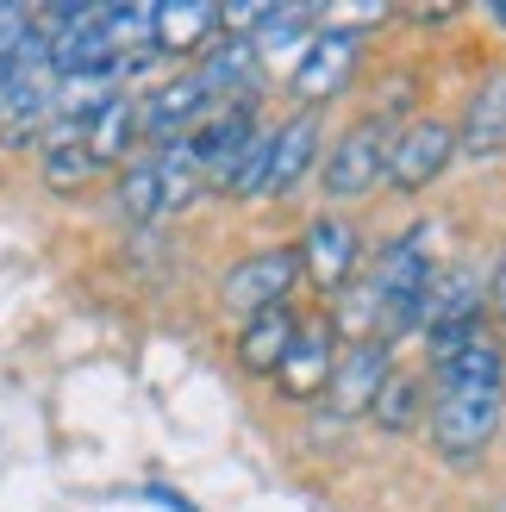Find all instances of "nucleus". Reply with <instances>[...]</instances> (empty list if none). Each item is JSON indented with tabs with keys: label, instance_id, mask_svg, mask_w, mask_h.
<instances>
[{
	"label": "nucleus",
	"instance_id": "f3484780",
	"mask_svg": "<svg viewBox=\"0 0 506 512\" xmlns=\"http://www.w3.org/2000/svg\"><path fill=\"white\" fill-rule=\"evenodd\" d=\"M138 94H113L107 107H100L88 125H82V150L94 163H119V157H132V144H138Z\"/></svg>",
	"mask_w": 506,
	"mask_h": 512
},
{
	"label": "nucleus",
	"instance_id": "5701e85b",
	"mask_svg": "<svg viewBox=\"0 0 506 512\" xmlns=\"http://www.w3.org/2000/svg\"><path fill=\"white\" fill-rule=\"evenodd\" d=\"M94 169H100V163L82 150V138H69V144H50V150H44V182H50V188H63V194H69V188H82Z\"/></svg>",
	"mask_w": 506,
	"mask_h": 512
},
{
	"label": "nucleus",
	"instance_id": "423d86ee",
	"mask_svg": "<svg viewBox=\"0 0 506 512\" xmlns=\"http://www.w3.org/2000/svg\"><path fill=\"white\" fill-rule=\"evenodd\" d=\"M357 57H363V32H350V25H332L325 19V32H313L307 44H300V63L288 75V88L307 100V113L319 107V100L344 94V82L357 75Z\"/></svg>",
	"mask_w": 506,
	"mask_h": 512
},
{
	"label": "nucleus",
	"instance_id": "aec40b11",
	"mask_svg": "<svg viewBox=\"0 0 506 512\" xmlns=\"http://www.w3.org/2000/svg\"><path fill=\"white\" fill-rule=\"evenodd\" d=\"M332 19V7H263L257 13V25H250V50H282V44H294L300 32H313V25H325Z\"/></svg>",
	"mask_w": 506,
	"mask_h": 512
},
{
	"label": "nucleus",
	"instance_id": "bb28decb",
	"mask_svg": "<svg viewBox=\"0 0 506 512\" xmlns=\"http://www.w3.org/2000/svg\"><path fill=\"white\" fill-rule=\"evenodd\" d=\"M488 19H494V25H506V7H488Z\"/></svg>",
	"mask_w": 506,
	"mask_h": 512
},
{
	"label": "nucleus",
	"instance_id": "cd10ccee",
	"mask_svg": "<svg viewBox=\"0 0 506 512\" xmlns=\"http://www.w3.org/2000/svg\"><path fill=\"white\" fill-rule=\"evenodd\" d=\"M488 512H506V494H500V500H494V506H488Z\"/></svg>",
	"mask_w": 506,
	"mask_h": 512
},
{
	"label": "nucleus",
	"instance_id": "412c9836",
	"mask_svg": "<svg viewBox=\"0 0 506 512\" xmlns=\"http://www.w3.org/2000/svg\"><path fill=\"white\" fill-rule=\"evenodd\" d=\"M369 413H375V425H382V431H394V438H400V431H413L419 413H425V381L419 375H388Z\"/></svg>",
	"mask_w": 506,
	"mask_h": 512
},
{
	"label": "nucleus",
	"instance_id": "4468645a",
	"mask_svg": "<svg viewBox=\"0 0 506 512\" xmlns=\"http://www.w3.org/2000/svg\"><path fill=\"white\" fill-rule=\"evenodd\" d=\"M450 132H457V157H475V163L500 157L506 150V69L488 75V82H475L463 125H450Z\"/></svg>",
	"mask_w": 506,
	"mask_h": 512
},
{
	"label": "nucleus",
	"instance_id": "9b49d317",
	"mask_svg": "<svg viewBox=\"0 0 506 512\" xmlns=\"http://www.w3.org/2000/svg\"><path fill=\"white\" fill-rule=\"evenodd\" d=\"M338 325L332 319H307L294 331V344L282 356V369H275V388H282V400H319L325 381H332V363H338Z\"/></svg>",
	"mask_w": 506,
	"mask_h": 512
},
{
	"label": "nucleus",
	"instance_id": "20e7f679",
	"mask_svg": "<svg viewBox=\"0 0 506 512\" xmlns=\"http://www.w3.org/2000/svg\"><path fill=\"white\" fill-rule=\"evenodd\" d=\"M457 157V132L444 119H413V125H394V144H388V169L382 182L394 194H425L450 169Z\"/></svg>",
	"mask_w": 506,
	"mask_h": 512
},
{
	"label": "nucleus",
	"instance_id": "a211bd4d",
	"mask_svg": "<svg viewBox=\"0 0 506 512\" xmlns=\"http://www.w3.org/2000/svg\"><path fill=\"white\" fill-rule=\"evenodd\" d=\"M294 331H300V319L288 313V306L244 319V331H238V363L250 375H275V369H282V356H288V344H294Z\"/></svg>",
	"mask_w": 506,
	"mask_h": 512
},
{
	"label": "nucleus",
	"instance_id": "393cba45",
	"mask_svg": "<svg viewBox=\"0 0 506 512\" xmlns=\"http://www.w3.org/2000/svg\"><path fill=\"white\" fill-rule=\"evenodd\" d=\"M488 313H494L500 331H506V250H500V263L488 269Z\"/></svg>",
	"mask_w": 506,
	"mask_h": 512
},
{
	"label": "nucleus",
	"instance_id": "7ed1b4c3",
	"mask_svg": "<svg viewBox=\"0 0 506 512\" xmlns=\"http://www.w3.org/2000/svg\"><path fill=\"white\" fill-rule=\"evenodd\" d=\"M506 419V388H482V394H438L432 400V450L444 463H482L494 431Z\"/></svg>",
	"mask_w": 506,
	"mask_h": 512
},
{
	"label": "nucleus",
	"instance_id": "6ab92c4d",
	"mask_svg": "<svg viewBox=\"0 0 506 512\" xmlns=\"http://www.w3.org/2000/svg\"><path fill=\"white\" fill-rule=\"evenodd\" d=\"M194 75L207 82V94H225V88H250V75H257V50H250V38H213L207 57L194 63Z\"/></svg>",
	"mask_w": 506,
	"mask_h": 512
},
{
	"label": "nucleus",
	"instance_id": "a878e982",
	"mask_svg": "<svg viewBox=\"0 0 506 512\" xmlns=\"http://www.w3.org/2000/svg\"><path fill=\"white\" fill-rule=\"evenodd\" d=\"M138 500H150V506H169V512H194V500H182L175 488H138Z\"/></svg>",
	"mask_w": 506,
	"mask_h": 512
},
{
	"label": "nucleus",
	"instance_id": "1a4fd4ad",
	"mask_svg": "<svg viewBox=\"0 0 506 512\" xmlns=\"http://www.w3.org/2000/svg\"><path fill=\"white\" fill-rule=\"evenodd\" d=\"M463 325H488V269L482 263H450L432 275V288L419 300V331H463Z\"/></svg>",
	"mask_w": 506,
	"mask_h": 512
},
{
	"label": "nucleus",
	"instance_id": "f8f14e48",
	"mask_svg": "<svg viewBox=\"0 0 506 512\" xmlns=\"http://www.w3.org/2000/svg\"><path fill=\"white\" fill-rule=\"evenodd\" d=\"M325 132H319V113H294L288 125H275L269 132V163H263V194H294L300 188V175H307L313 163H319V144Z\"/></svg>",
	"mask_w": 506,
	"mask_h": 512
},
{
	"label": "nucleus",
	"instance_id": "dca6fc26",
	"mask_svg": "<svg viewBox=\"0 0 506 512\" xmlns=\"http://www.w3.org/2000/svg\"><path fill=\"white\" fill-rule=\"evenodd\" d=\"M213 25H219V7H207V0H188V7H150V50H157V57L207 50Z\"/></svg>",
	"mask_w": 506,
	"mask_h": 512
},
{
	"label": "nucleus",
	"instance_id": "2eb2a0df",
	"mask_svg": "<svg viewBox=\"0 0 506 512\" xmlns=\"http://www.w3.org/2000/svg\"><path fill=\"white\" fill-rule=\"evenodd\" d=\"M432 375H438V394H482V388H506V350L482 331V338H469L457 356H444Z\"/></svg>",
	"mask_w": 506,
	"mask_h": 512
},
{
	"label": "nucleus",
	"instance_id": "4be33fe9",
	"mask_svg": "<svg viewBox=\"0 0 506 512\" xmlns=\"http://www.w3.org/2000/svg\"><path fill=\"white\" fill-rule=\"evenodd\" d=\"M119 213L144 225V219H163V182H157V157H138L132 169L119 175Z\"/></svg>",
	"mask_w": 506,
	"mask_h": 512
},
{
	"label": "nucleus",
	"instance_id": "39448f33",
	"mask_svg": "<svg viewBox=\"0 0 506 512\" xmlns=\"http://www.w3.org/2000/svg\"><path fill=\"white\" fill-rule=\"evenodd\" d=\"M294 281H300V256H294V244H288V250H257V256H244V263L225 269L219 300H225V313L257 319V313H275V306H288Z\"/></svg>",
	"mask_w": 506,
	"mask_h": 512
},
{
	"label": "nucleus",
	"instance_id": "b1692460",
	"mask_svg": "<svg viewBox=\"0 0 506 512\" xmlns=\"http://www.w3.org/2000/svg\"><path fill=\"white\" fill-rule=\"evenodd\" d=\"M263 163H269V132H257V138L244 144V157H238V169H232V182H225V194H238V200L263 194Z\"/></svg>",
	"mask_w": 506,
	"mask_h": 512
},
{
	"label": "nucleus",
	"instance_id": "6e6552de",
	"mask_svg": "<svg viewBox=\"0 0 506 512\" xmlns=\"http://www.w3.org/2000/svg\"><path fill=\"white\" fill-rule=\"evenodd\" d=\"M388 375H394V344L357 338L350 350H338V363H332V381H325V413H332V419H363Z\"/></svg>",
	"mask_w": 506,
	"mask_h": 512
},
{
	"label": "nucleus",
	"instance_id": "ddd939ff",
	"mask_svg": "<svg viewBox=\"0 0 506 512\" xmlns=\"http://www.w3.org/2000/svg\"><path fill=\"white\" fill-rule=\"evenodd\" d=\"M213 107V94H207V82L188 69V75H175V82H163L157 94H144L138 100V132L144 138H175V132H194V119Z\"/></svg>",
	"mask_w": 506,
	"mask_h": 512
},
{
	"label": "nucleus",
	"instance_id": "0eeeda50",
	"mask_svg": "<svg viewBox=\"0 0 506 512\" xmlns=\"http://www.w3.org/2000/svg\"><path fill=\"white\" fill-rule=\"evenodd\" d=\"M294 256H300V275H313L319 294H344L363 269V232L338 213H319L307 225V238L294 244Z\"/></svg>",
	"mask_w": 506,
	"mask_h": 512
},
{
	"label": "nucleus",
	"instance_id": "f257e3e1",
	"mask_svg": "<svg viewBox=\"0 0 506 512\" xmlns=\"http://www.w3.org/2000/svg\"><path fill=\"white\" fill-rule=\"evenodd\" d=\"M432 225H413V232H400L394 244H382L369 269V288H363V313H369V338L394 344L400 331L419 325V300L432 288Z\"/></svg>",
	"mask_w": 506,
	"mask_h": 512
},
{
	"label": "nucleus",
	"instance_id": "9d476101",
	"mask_svg": "<svg viewBox=\"0 0 506 512\" xmlns=\"http://www.w3.org/2000/svg\"><path fill=\"white\" fill-rule=\"evenodd\" d=\"M250 138H257V113H250V107H225L213 119H200L194 132H182L188 157L200 163V182H213V188L232 182V169H238V157H244Z\"/></svg>",
	"mask_w": 506,
	"mask_h": 512
},
{
	"label": "nucleus",
	"instance_id": "f03ea898",
	"mask_svg": "<svg viewBox=\"0 0 506 512\" xmlns=\"http://www.w3.org/2000/svg\"><path fill=\"white\" fill-rule=\"evenodd\" d=\"M388 144H394V119L388 113H369L357 125L325 144V163H319V188L325 200H363L388 169Z\"/></svg>",
	"mask_w": 506,
	"mask_h": 512
}]
</instances>
